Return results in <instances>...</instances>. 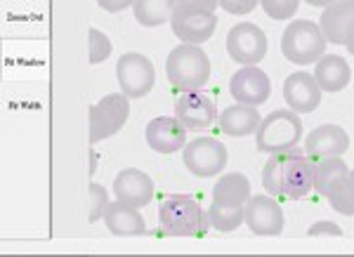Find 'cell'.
Wrapping results in <instances>:
<instances>
[{
	"label": "cell",
	"mask_w": 354,
	"mask_h": 257,
	"mask_svg": "<svg viewBox=\"0 0 354 257\" xmlns=\"http://www.w3.org/2000/svg\"><path fill=\"white\" fill-rule=\"evenodd\" d=\"M165 76L177 93L201 90L210 78V59L201 45L182 43L165 59Z\"/></svg>",
	"instance_id": "cell-1"
},
{
	"label": "cell",
	"mask_w": 354,
	"mask_h": 257,
	"mask_svg": "<svg viewBox=\"0 0 354 257\" xmlns=\"http://www.w3.org/2000/svg\"><path fill=\"white\" fill-rule=\"evenodd\" d=\"M158 225L168 236H203L210 220L208 210L192 196H170L158 208Z\"/></svg>",
	"instance_id": "cell-2"
},
{
	"label": "cell",
	"mask_w": 354,
	"mask_h": 257,
	"mask_svg": "<svg viewBox=\"0 0 354 257\" xmlns=\"http://www.w3.org/2000/svg\"><path fill=\"white\" fill-rule=\"evenodd\" d=\"M302 140V121L293 108H277L262 116V123L255 133V146L260 153H279L298 146Z\"/></svg>",
	"instance_id": "cell-3"
},
{
	"label": "cell",
	"mask_w": 354,
	"mask_h": 257,
	"mask_svg": "<svg viewBox=\"0 0 354 257\" xmlns=\"http://www.w3.org/2000/svg\"><path fill=\"white\" fill-rule=\"evenodd\" d=\"M326 45L328 41L324 36L322 26L310 19H293L281 36L283 57L300 66L322 59L324 53H326Z\"/></svg>",
	"instance_id": "cell-4"
},
{
	"label": "cell",
	"mask_w": 354,
	"mask_h": 257,
	"mask_svg": "<svg viewBox=\"0 0 354 257\" xmlns=\"http://www.w3.org/2000/svg\"><path fill=\"white\" fill-rule=\"evenodd\" d=\"M130 116V97L123 93H111L102 97L97 104L90 106V144L109 140L121 133Z\"/></svg>",
	"instance_id": "cell-5"
},
{
	"label": "cell",
	"mask_w": 354,
	"mask_h": 257,
	"mask_svg": "<svg viewBox=\"0 0 354 257\" xmlns=\"http://www.w3.org/2000/svg\"><path fill=\"white\" fill-rule=\"evenodd\" d=\"M116 81L121 85V93L130 99H142L153 90L156 83V68L149 57L142 53H125L116 61Z\"/></svg>",
	"instance_id": "cell-6"
},
{
	"label": "cell",
	"mask_w": 354,
	"mask_h": 257,
	"mask_svg": "<svg viewBox=\"0 0 354 257\" xmlns=\"http://www.w3.org/2000/svg\"><path fill=\"white\" fill-rule=\"evenodd\" d=\"M314 191V161L305 149L293 146L283 161L281 177H279V196L288 201H300L307 193Z\"/></svg>",
	"instance_id": "cell-7"
},
{
	"label": "cell",
	"mask_w": 354,
	"mask_h": 257,
	"mask_svg": "<svg viewBox=\"0 0 354 257\" xmlns=\"http://www.w3.org/2000/svg\"><path fill=\"white\" fill-rule=\"evenodd\" d=\"M182 161L194 177H215L227 165V146L215 137H196L185 144Z\"/></svg>",
	"instance_id": "cell-8"
},
{
	"label": "cell",
	"mask_w": 354,
	"mask_h": 257,
	"mask_svg": "<svg viewBox=\"0 0 354 257\" xmlns=\"http://www.w3.org/2000/svg\"><path fill=\"white\" fill-rule=\"evenodd\" d=\"M227 53L243 66H255L267 55V36L253 21H241L227 33Z\"/></svg>",
	"instance_id": "cell-9"
},
{
	"label": "cell",
	"mask_w": 354,
	"mask_h": 257,
	"mask_svg": "<svg viewBox=\"0 0 354 257\" xmlns=\"http://www.w3.org/2000/svg\"><path fill=\"white\" fill-rule=\"evenodd\" d=\"M175 116L180 118L187 130H208L218 121V106H215L213 97L194 90V93H180L175 99Z\"/></svg>",
	"instance_id": "cell-10"
},
{
	"label": "cell",
	"mask_w": 354,
	"mask_h": 257,
	"mask_svg": "<svg viewBox=\"0 0 354 257\" xmlns=\"http://www.w3.org/2000/svg\"><path fill=\"white\" fill-rule=\"evenodd\" d=\"M170 28L182 43L201 45L210 41V36L218 28V17L210 10H180L175 8Z\"/></svg>",
	"instance_id": "cell-11"
},
{
	"label": "cell",
	"mask_w": 354,
	"mask_h": 257,
	"mask_svg": "<svg viewBox=\"0 0 354 257\" xmlns=\"http://www.w3.org/2000/svg\"><path fill=\"white\" fill-rule=\"evenodd\" d=\"M245 225L255 236H279L283 231V210L272 193L250 196L245 203Z\"/></svg>",
	"instance_id": "cell-12"
},
{
	"label": "cell",
	"mask_w": 354,
	"mask_h": 257,
	"mask_svg": "<svg viewBox=\"0 0 354 257\" xmlns=\"http://www.w3.org/2000/svg\"><path fill=\"white\" fill-rule=\"evenodd\" d=\"M230 93L239 104L262 106L272 95V83L262 68L255 66H241L230 81Z\"/></svg>",
	"instance_id": "cell-13"
},
{
	"label": "cell",
	"mask_w": 354,
	"mask_h": 257,
	"mask_svg": "<svg viewBox=\"0 0 354 257\" xmlns=\"http://www.w3.org/2000/svg\"><path fill=\"white\" fill-rule=\"evenodd\" d=\"M322 85L307 71H295L283 81V99L298 113H312L322 104Z\"/></svg>",
	"instance_id": "cell-14"
},
{
	"label": "cell",
	"mask_w": 354,
	"mask_h": 257,
	"mask_svg": "<svg viewBox=\"0 0 354 257\" xmlns=\"http://www.w3.org/2000/svg\"><path fill=\"white\" fill-rule=\"evenodd\" d=\"M147 144L156 153H177L187 144V128L177 116H158L147 125Z\"/></svg>",
	"instance_id": "cell-15"
},
{
	"label": "cell",
	"mask_w": 354,
	"mask_h": 257,
	"mask_svg": "<svg viewBox=\"0 0 354 257\" xmlns=\"http://www.w3.org/2000/svg\"><path fill=\"white\" fill-rule=\"evenodd\" d=\"M347 149H350V135L345 133V128L333 123L319 125L305 137V153L312 161L326 156H342Z\"/></svg>",
	"instance_id": "cell-16"
},
{
	"label": "cell",
	"mask_w": 354,
	"mask_h": 257,
	"mask_svg": "<svg viewBox=\"0 0 354 257\" xmlns=\"http://www.w3.org/2000/svg\"><path fill=\"white\" fill-rule=\"evenodd\" d=\"M113 193L118 201L133 205V208H145L153 198V180L137 168H125L113 180Z\"/></svg>",
	"instance_id": "cell-17"
},
{
	"label": "cell",
	"mask_w": 354,
	"mask_h": 257,
	"mask_svg": "<svg viewBox=\"0 0 354 257\" xmlns=\"http://www.w3.org/2000/svg\"><path fill=\"white\" fill-rule=\"evenodd\" d=\"M354 21V0H338V3L324 8L319 26L330 45H345L347 33Z\"/></svg>",
	"instance_id": "cell-18"
},
{
	"label": "cell",
	"mask_w": 354,
	"mask_h": 257,
	"mask_svg": "<svg viewBox=\"0 0 354 257\" xmlns=\"http://www.w3.org/2000/svg\"><path fill=\"white\" fill-rule=\"evenodd\" d=\"M104 225L113 236H142L147 231V222L140 208H133V205L118 201V198L111 201L109 208H106Z\"/></svg>",
	"instance_id": "cell-19"
},
{
	"label": "cell",
	"mask_w": 354,
	"mask_h": 257,
	"mask_svg": "<svg viewBox=\"0 0 354 257\" xmlns=\"http://www.w3.org/2000/svg\"><path fill=\"white\" fill-rule=\"evenodd\" d=\"M220 130L227 137H250L258 133L262 116L258 111V106H250V104H232L227 106L225 111L220 113L218 118Z\"/></svg>",
	"instance_id": "cell-20"
},
{
	"label": "cell",
	"mask_w": 354,
	"mask_h": 257,
	"mask_svg": "<svg viewBox=\"0 0 354 257\" xmlns=\"http://www.w3.org/2000/svg\"><path fill=\"white\" fill-rule=\"evenodd\" d=\"M314 78L319 81L324 93H340L352 81L350 61L340 55H324L314 66Z\"/></svg>",
	"instance_id": "cell-21"
},
{
	"label": "cell",
	"mask_w": 354,
	"mask_h": 257,
	"mask_svg": "<svg viewBox=\"0 0 354 257\" xmlns=\"http://www.w3.org/2000/svg\"><path fill=\"white\" fill-rule=\"evenodd\" d=\"M250 182L243 173H227L213 187V201L222 205H245L250 201Z\"/></svg>",
	"instance_id": "cell-22"
},
{
	"label": "cell",
	"mask_w": 354,
	"mask_h": 257,
	"mask_svg": "<svg viewBox=\"0 0 354 257\" xmlns=\"http://www.w3.org/2000/svg\"><path fill=\"white\" fill-rule=\"evenodd\" d=\"M350 173H352L350 165L342 161V156L319 158V161H314V191L322 193V196L326 198L330 189Z\"/></svg>",
	"instance_id": "cell-23"
},
{
	"label": "cell",
	"mask_w": 354,
	"mask_h": 257,
	"mask_svg": "<svg viewBox=\"0 0 354 257\" xmlns=\"http://www.w3.org/2000/svg\"><path fill=\"white\" fill-rule=\"evenodd\" d=\"M177 0H135L133 12L137 24L145 28H156L173 19Z\"/></svg>",
	"instance_id": "cell-24"
},
{
	"label": "cell",
	"mask_w": 354,
	"mask_h": 257,
	"mask_svg": "<svg viewBox=\"0 0 354 257\" xmlns=\"http://www.w3.org/2000/svg\"><path fill=\"white\" fill-rule=\"evenodd\" d=\"M208 220L218 231H236L245 222V205H222L213 201L208 208Z\"/></svg>",
	"instance_id": "cell-25"
},
{
	"label": "cell",
	"mask_w": 354,
	"mask_h": 257,
	"mask_svg": "<svg viewBox=\"0 0 354 257\" xmlns=\"http://www.w3.org/2000/svg\"><path fill=\"white\" fill-rule=\"evenodd\" d=\"M326 198L330 201V208H333L335 213L352 217L354 215V175L350 173L347 177H342L338 184L330 189Z\"/></svg>",
	"instance_id": "cell-26"
},
{
	"label": "cell",
	"mask_w": 354,
	"mask_h": 257,
	"mask_svg": "<svg viewBox=\"0 0 354 257\" xmlns=\"http://www.w3.org/2000/svg\"><path fill=\"white\" fill-rule=\"evenodd\" d=\"M88 59L90 64H102L104 59H109L111 57V50L113 45L109 41V36L106 33H102L100 28H90L88 31Z\"/></svg>",
	"instance_id": "cell-27"
},
{
	"label": "cell",
	"mask_w": 354,
	"mask_h": 257,
	"mask_svg": "<svg viewBox=\"0 0 354 257\" xmlns=\"http://www.w3.org/2000/svg\"><path fill=\"white\" fill-rule=\"evenodd\" d=\"M88 203H90V213H88V222H90V225L104 220V213H106V208H109V203H111L109 201V191H106L102 184L93 182V184H90Z\"/></svg>",
	"instance_id": "cell-28"
},
{
	"label": "cell",
	"mask_w": 354,
	"mask_h": 257,
	"mask_svg": "<svg viewBox=\"0 0 354 257\" xmlns=\"http://www.w3.org/2000/svg\"><path fill=\"white\" fill-rule=\"evenodd\" d=\"M302 0H260L262 10H265L267 17L277 21H288L293 19L295 12H298Z\"/></svg>",
	"instance_id": "cell-29"
},
{
	"label": "cell",
	"mask_w": 354,
	"mask_h": 257,
	"mask_svg": "<svg viewBox=\"0 0 354 257\" xmlns=\"http://www.w3.org/2000/svg\"><path fill=\"white\" fill-rule=\"evenodd\" d=\"M258 5H260V0H220V8L225 10V12L236 15V17L253 12Z\"/></svg>",
	"instance_id": "cell-30"
},
{
	"label": "cell",
	"mask_w": 354,
	"mask_h": 257,
	"mask_svg": "<svg viewBox=\"0 0 354 257\" xmlns=\"http://www.w3.org/2000/svg\"><path fill=\"white\" fill-rule=\"evenodd\" d=\"M342 231L335 222L322 220V222H314V225L307 229V236H342Z\"/></svg>",
	"instance_id": "cell-31"
},
{
	"label": "cell",
	"mask_w": 354,
	"mask_h": 257,
	"mask_svg": "<svg viewBox=\"0 0 354 257\" xmlns=\"http://www.w3.org/2000/svg\"><path fill=\"white\" fill-rule=\"evenodd\" d=\"M220 5V0H177L175 8L180 10H210V12H215Z\"/></svg>",
	"instance_id": "cell-32"
},
{
	"label": "cell",
	"mask_w": 354,
	"mask_h": 257,
	"mask_svg": "<svg viewBox=\"0 0 354 257\" xmlns=\"http://www.w3.org/2000/svg\"><path fill=\"white\" fill-rule=\"evenodd\" d=\"M97 5L106 12H123V10L133 8L135 0H97Z\"/></svg>",
	"instance_id": "cell-33"
},
{
	"label": "cell",
	"mask_w": 354,
	"mask_h": 257,
	"mask_svg": "<svg viewBox=\"0 0 354 257\" xmlns=\"http://www.w3.org/2000/svg\"><path fill=\"white\" fill-rule=\"evenodd\" d=\"M302 3L312 5V8H328V5L338 3V0H302Z\"/></svg>",
	"instance_id": "cell-34"
},
{
	"label": "cell",
	"mask_w": 354,
	"mask_h": 257,
	"mask_svg": "<svg viewBox=\"0 0 354 257\" xmlns=\"http://www.w3.org/2000/svg\"><path fill=\"white\" fill-rule=\"evenodd\" d=\"M345 48L350 50V55L354 57V21H352V26H350V33H347V41H345Z\"/></svg>",
	"instance_id": "cell-35"
},
{
	"label": "cell",
	"mask_w": 354,
	"mask_h": 257,
	"mask_svg": "<svg viewBox=\"0 0 354 257\" xmlns=\"http://www.w3.org/2000/svg\"><path fill=\"white\" fill-rule=\"evenodd\" d=\"M352 175H354V170H352Z\"/></svg>",
	"instance_id": "cell-36"
}]
</instances>
